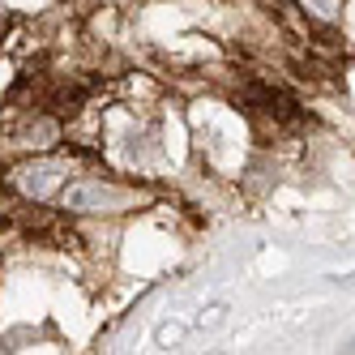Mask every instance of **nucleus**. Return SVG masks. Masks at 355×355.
Wrapping results in <instances>:
<instances>
[{
    "mask_svg": "<svg viewBox=\"0 0 355 355\" xmlns=\"http://www.w3.org/2000/svg\"><path fill=\"white\" fill-rule=\"evenodd\" d=\"M107 201H116V193L103 184V180H94V184H73L64 189V206L69 210H103Z\"/></svg>",
    "mask_w": 355,
    "mask_h": 355,
    "instance_id": "obj_1",
    "label": "nucleus"
},
{
    "mask_svg": "<svg viewBox=\"0 0 355 355\" xmlns=\"http://www.w3.org/2000/svg\"><path fill=\"white\" fill-rule=\"evenodd\" d=\"M26 175H31V180H17L21 189H26L31 197H47V189H52V175H56V167L52 163H39V167H26Z\"/></svg>",
    "mask_w": 355,
    "mask_h": 355,
    "instance_id": "obj_2",
    "label": "nucleus"
},
{
    "mask_svg": "<svg viewBox=\"0 0 355 355\" xmlns=\"http://www.w3.org/2000/svg\"><path fill=\"white\" fill-rule=\"evenodd\" d=\"M304 5H313L317 13H325V17H329V13H334V9H338V0H304Z\"/></svg>",
    "mask_w": 355,
    "mask_h": 355,
    "instance_id": "obj_3",
    "label": "nucleus"
}]
</instances>
